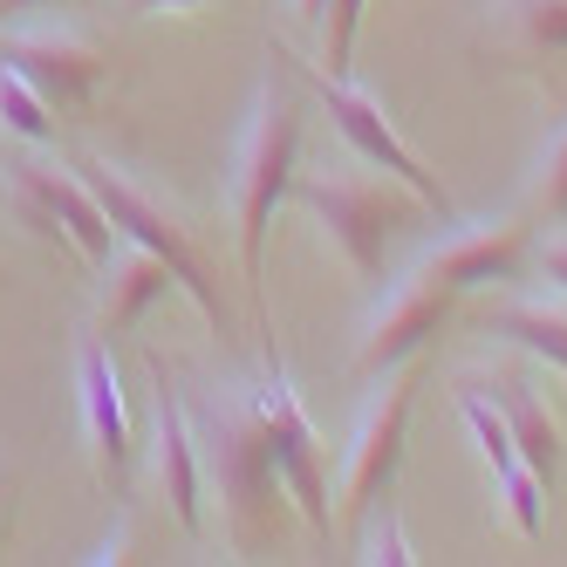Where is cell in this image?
Segmentation results:
<instances>
[{
  "label": "cell",
  "instance_id": "obj_1",
  "mask_svg": "<svg viewBox=\"0 0 567 567\" xmlns=\"http://www.w3.org/2000/svg\"><path fill=\"white\" fill-rule=\"evenodd\" d=\"M192 437H198V472L219 493V526H226V547L239 560H254L260 547H274L280 534V472H274V444L260 424V403L254 383H233V390H206L198 403H185Z\"/></svg>",
  "mask_w": 567,
  "mask_h": 567
},
{
  "label": "cell",
  "instance_id": "obj_2",
  "mask_svg": "<svg viewBox=\"0 0 567 567\" xmlns=\"http://www.w3.org/2000/svg\"><path fill=\"white\" fill-rule=\"evenodd\" d=\"M301 96L288 83H260L254 110H247V131L233 144V233H239V280H247V301H254V329L274 336L267 321V233L280 198L295 192L301 172Z\"/></svg>",
  "mask_w": 567,
  "mask_h": 567
},
{
  "label": "cell",
  "instance_id": "obj_3",
  "mask_svg": "<svg viewBox=\"0 0 567 567\" xmlns=\"http://www.w3.org/2000/svg\"><path fill=\"white\" fill-rule=\"evenodd\" d=\"M295 206L321 226V239L349 260V274L362 288H383V254L396 247L403 233L424 219V198L411 185L383 178H362V172H329V178H295Z\"/></svg>",
  "mask_w": 567,
  "mask_h": 567
},
{
  "label": "cell",
  "instance_id": "obj_4",
  "mask_svg": "<svg viewBox=\"0 0 567 567\" xmlns=\"http://www.w3.org/2000/svg\"><path fill=\"white\" fill-rule=\"evenodd\" d=\"M0 206H8V219L21 233L42 239V247L83 254L90 267H103L110 247L124 239L110 226V213L96 206V192L75 178V165H62V157H34L14 137L0 144Z\"/></svg>",
  "mask_w": 567,
  "mask_h": 567
},
{
  "label": "cell",
  "instance_id": "obj_5",
  "mask_svg": "<svg viewBox=\"0 0 567 567\" xmlns=\"http://www.w3.org/2000/svg\"><path fill=\"white\" fill-rule=\"evenodd\" d=\"M75 178H83V185L96 192V206L110 213V226H116V233L137 239V247H151L157 260L172 267L178 295H185L198 315H206V329H213V336H226V329H233V308H226V295H219V280H213V260L198 254L192 226L165 206V198H151L131 172L103 165V157H75Z\"/></svg>",
  "mask_w": 567,
  "mask_h": 567
},
{
  "label": "cell",
  "instance_id": "obj_6",
  "mask_svg": "<svg viewBox=\"0 0 567 567\" xmlns=\"http://www.w3.org/2000/svg\"><path fill=\"white\" fill-rule=\"evenodd\" d=\"M254 403H260V424H267V444H274V472H280V493L301 513L308 534H329L336 526V506H329V452H321V431L315 417L301 411V390L280 362L274 336H267V370L254 383Z\"/></svg>",
  "mask_w": 567,
  "mask_h": 567
},
{
  "label": "cell",
  "instance_id": "obj_7",
  "mask_svg": "<svg viewBox=\"0 0 567 567\" xmlns=\"http://www.w3.org/2000/svg\"><path fill=\"white\" fill-rule=\"evenodd\" d=\"M301 83H308V96L329 110V124L342 131V144L362 157V165L370 172H390L396 185H411L417 198H424V213L431 219H444V226H458V206H452V192H444V178L424 165V157L411 151L396 137V124L383 116V103L377 96H362V90H349L342 75H329L321 62H301Z\"/></svg>",
  "mask_w": 567,
  "mask_h": 567
},
{
  "label": "cell",
  "instance_id": "obj_8",
  "mask_svg": "<svg viewBox=\"0 0 567 567\" xmlns=\"http://www.w3.org/2000/svg\"><path fill=\"white\" fill-rule=\"evenodd\" d=\"M411 403H417V370L396 362V370H383V390L370 396V411H362V424L349 437L342 485H336L342 519H370V506L390 499V485L403 472V437H411Z\"/></svg>",
  "mask_w": 567,
  "mask_h": 567
},
{
  "label": "cell",
  "instance_id": "obj_9",
  "mask_svg": "<svg viewBox=\"0 0 567 567\" xmlns=\"http://www.w3.org/2000/svg\"><path fill=\"white\" fill-rule=\"evenodd\" d=\"M0 69H14L21 83H34L49 96V110H90L96 90L110 83V49L69 21H42V28L0 21Z\"/></svg>",
  "mask_w": 567,
  "mask_h": 567
},
{
  "label": "cell",
  "instance_id": "obj_10",
  "mask_svg": "<svg viewBox=\"0 0 567 567\" xmlns=\"http://www.w3.org/2000/svg\"><path fill=\"white\" fill-rule=\"evenodd\" d=\"M452 308H458V295L444 288L437 274L411 267V274H403L396 288L377 301V315L362 321L349 370H355V377H383V370H396V362H411V355L444 329V321H452Z\"/></svg>",
  "mask_w": 567,
  "mask_h": 567
},
{
  "label": "cell",
  "instance_id": "obj_11",
  "mask_svg": "<svg viewBox=\"0 0 567 567\" xmlns=\"http://www.w3.org/2000/svg\"><path fill=\"white\" fill-rule=\"evenodd\" d=\"M151 485L172 506L185 534H206V472H198V437L185 417V396L165 370V355H151Z\"/></svg>",
  "mask_w": 567,
  "mask_h": 567
},
{
  "label": "cell",
  "instance_id": "obj_12",
  "mask_svg": "<svg viewBox=\"0 0 567 567\" xmlns=\"http://www.w3.org/2000/svg\"><path fill=\"white\" fill-rule=\"evenodd\" d=\"M424 274H437L452 295H472V288H499V280H519L534 267V219L526 213H506V219H485V226H465L444 239L437 254L417 260Z\"/></svg>",
  "mask_w": 567,
  "mask_h": 567
},
{
  "label": "cell",
  "instance_id": "obj_13",
  "mask_svg": "<svg viewBox=\"0 0 567 567\" xmlns=\"http://www.w3.org/2000/svg\"><path fill=\"white\" fill-rule=\"evenodd\" d=\"M75 411H83V444H90L96 478L103 485H124L137 437H131V411H124V390H116L103 336H83V349H75Z\"/></svg>",
  "mask_w": 567,
  "mask_h": 567
},
{
  "label": "cell",
  "instance_id": "obj_14",
  "mask_svg": "<svg viewBox=\"0 0 567 567\" xmlns=\"http://www.w3.org/2000/svg\"><path fill=\"white\" fill-rule=\"evenodd\" d=\"M165 288H178L172 267L157 260L151 247H137V239H116L110 260L96 267V336H124L144 321L151 301H165Z\"/></svg>",
  "mask_w": 567,
  "mask_h": 567
},
{
  "label": "cell",
  "instance_id": "obj_15",
  "mask_svg": "<svg viewBox=\"0 0 567 567\" xmlns=\"http://www.w3.org/2000/svg\"><path fill=\"white\" fill-rule=\"evenodd\" d=\"M465 383H478L485 396L499 403V417H506V431H513V444H519V458L554 485V472H560V424H554V411L540 403L534 377H526V370H506V362H499V370H478V377H465Z\"/></svg>",
  "mask_w": 567,
  "mask_h": 567
},
{
  "label": "cell",
  "instance_id": "obj_16",
  "mask_svg": "<svg viewBox=\"0 0 567 567\" xmlns=\"http://www.w3.org/2000/svg\"><path fill=\"white\" fill-rule=\"evenodd\" d=\"M485 336L513 342L519 355H534V362L567 370V301H506V308L485 315Z\"/></svg>",
  "mask_w": 567,
  "mask_h": 567
},
{
  "label": "cell",
  "instance_id": "obj_17",
  "mask_svg": "<svg viewBox=\"0 0 567 567\" xmlns=\"http://www.w3.org/2000/svg\"><path fill=\"white\" fill-rule=\"evenodd\" d=\"M493 34L519 62L567 55V0H493Z\"/></svg>",
  "mask_w": 567,
  "mask_h": 567
},
{
  "label": "cell",
  "instance_id": "obj_18",
  "mask_svg": "<svg viewBox=\"0 0 567 567\" xmlns=\"http://www.w3.org/2000/svg\"><path fill=\"white\" fill-rule=\"evenodd\" d=\"M526 219L540 226H567V124L534 151V172H526Z\"/></svg>",
  "mask_w": 567,
  "mask_h": 567
},
{
  "label": "cell",
  "instance_id": "obj_19",
  "mask_svg": "<svg viewBox=\"0 0 567 567\" xmlns=\"http://www.w3.org/2000/svg\"><path fill=\"white\" fill-rule=\"evenodd\" d=\"M0 137H14V144H55V110L49 96L21 83L14 69H0Z\"/></svg>",
  "mask_w": 567,
  "mask_h": 567
},
{
  "label": "cell",
  "instance_id": "obj_20",
  "mask_svg": "<svg viewBox=\"0 0 567 567\" xmlns=\"http://www.w3.org/2000/svg\"><path fill=\"white\" fill-rule=\"evenodd\" d=\"M362 8H370V0H336V8H329V21H321V69H329V75H349Z\"/></svg>",
  "mask_w": 567,
  "mask_h": 567
},
{
  "label": "cell",
  "instance_id": "obj_21",
  "mask_svg": "<svg viewBox=\"0 0 567 567\" xmlns=\"http://www.w3.org/2000/svg\"><path fill=\"white\" fill-rule=\"evenodd\" d=\"M355 560H370V567H411V560H417V547H411V534H403V526L383 513L370 534L355 540Z\"/></svg>",
  "mask_w": 567,
  "mask_h": 567
},
{
  "label": "cell",
  "instance_id": "obj_22",
  "mask_svg": "<svg viewBox=\"0 0 567 567\" xmlns=\"http://www.w3.org/2000/svg\"><path fill=\"white\" fill-rule=\"evenodd\" d=\"M534 260H540V274L554 280V288L567 295V233H560V239H547V247H534Z\"/></svg>",
  "mask_w": 567,
  "mask_h": 567
},
{
  "label": "cell",
  "instance_id": "obj_23",
  "mask_svg": "<svg viewBox=\"0 0 567 567\" xmlns=\"http://www.w3.org/2000/svg\"><path fill=\"white\" fill-rule=\"evenodd\" d=\"M137 14H198V8H213V0H131Z\"/></svg>",
  "mask_w": 567,
  "mask_h": 567
},
{
  "label": "cell",
  "instance_id": "obj_24",
  "mask_svg": "<svg viewBox=\"0 0 567 567\" xmlns=\"http://www.w3.org/2000/svg\"><path fill=\"white\" fill-rule=\"evenodd\" d=\"M329 8H336V0H295V21L321 34V21H329Z\"/></svg>",
  "mask_w": 567,
  "mask_h": 567
},
{
  "label": "cell",
  "instance_id": "obj_25",
  "mask_svg": "<svg viewBox=\"0 0 567 567\" xmlns=\"http://www.w3.org/2000/svg\"><path fill=\"white\" fill-rule=\"evenodd\" d=\"M28 8H55V0H0V21H14V14H28Z\"/></svg>",
  "mask_w": 567,
  "mask_h": 567
},
{
  "label": "cell",
  "instance_id": "obj_26",
  "mask_svg": "<svg viewBox=\"0 0 567 567\" xmlns=\"http://www.w3.org/2000/svg\"><path fill=\"white\" fill-rule=\"evenodd\" d=\"M8 493H14V472H0V513H8Z\"/></svg>",
  "mask_w": 567,
  "mask_h": 567
}]
</instances>
